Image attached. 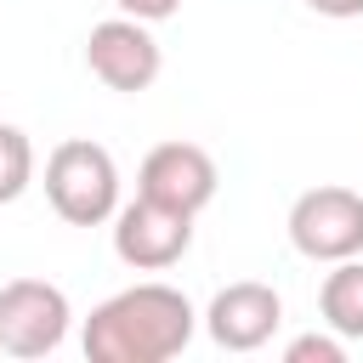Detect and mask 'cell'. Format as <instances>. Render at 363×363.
<instances>
[{
    "mask_svg": "<svg viewBox=\"0 0 363 363\" xmlns=\"http://www.w3.org/2000/svg\"><path fill=\"white\" fill-rule=\"evenodd\" d=\"M318 17H335V23H346V17H363V0H306Z\"/></svg>",
    "mask_w": 363,
    "mask_h": 363,
    "instance_id": "4fadbf2b",
    "label": "cell"
},
{
    "mask_svg": "<svg viewBox=\"0 0 363 363\" xmlns=\"http://www.w3.org/2000/svg\"><path fill=\"white\" fill-rule=\"evenodd\" d=\"M289 244L306 261H346L363 255V193L352 187H306L289 204Z\"/></svg>",
    "mask_w": 363,
    "mask_h": 363,
    "instance_id": "277c9868",
    "label": "cell"
},
{
    "mask_svg": "<svg viewBox=\"0 0 363 363\" xmlns=\"http://www.w3.org/2000/svg\"><path fill=\"white\" fill-rule=\"evenodd\" d=\"M318 312L340 340H363V261L357 255L335 261V272L318 289Z\"/></svg>",
    "mask_w": 363,
    "mask_h": 363,
    "instance_id": "9c48e42d",
    "label": "cell"
},
{
    "mask_svg": "<svg viewBox=\"0 0 363 363\" xmlns=\"http://www.w3.org/2000/svg\"><path fill=\"white\" fill-rule=\"evenodd\" d=\"M74 306L45 278H11L0 284V352L11 357H51L68 340Z\"/></svg>",
    "mask_w": 363,
    "mask_h": 363,
    "instance_id": "3957f363",
    "label": "cell"
},
{
    "mask_svg": "<svg viewBox=\"0 0 363 363\" xmlns=\"http://www.w3.org/2000/svg\"><path fill=\"white\" fill-rule=\"evenodd\" d=\"M284 323V295L261 278H238L227 289L210 295L204 306V329L221 352H261Z\"/></svg>",
    "mask_w": 363,
    "mask_h": 363,
    "instance_id": "52a82bcc",
    "label": "cell"
},
{
    "mask_svg": "<svg viewBox=\"0 0 363 363\" xmlns=\"http://www.w3.org/2000/svg\"><path fill=\"white\" fill-rule=\"evenodd\" d=\"M125 17H136V23H164V17H176L182 11V0H113Z\"/></svg>",
    "mask_w": 363,
    "mask_h": 363,
    "instance_id": "7c38bea8",
    "label": "cell"
},
{
    "mask_svg": "<svg viewBox=\"0 0 363 363\" xmlns=\"http://www.w3.org/2000/svg\"><path fill=\"white\" fill-rule=\"evenodd\" d=\"M193 329H199L193 301L176 284L147 278V284H130V289L108 295L102 306H91L79 346L91 363H170L187 352Z\"/></svg>",
    "mask_w": 363,
    "mask_h": 363,
    "instance_id": "6da1fadb",
    "label": "cell"
},
{
    "mask_svg": "<svg viewBox=\"0 0 363 363\" xmlns=\"http://www.w3.org/2000/svg\"><path fill=\"white\" fill-rule=\"evenodd\" d=\"M85 68L108 85V91H125V96H136V91H147L153 79H159V68H164V51H159V40H153V23H136V17H108V23H96L91 34H85Z\"/></svg>",
    "mask_w": 363,
    "mask_h": 363,
    "instance_id": "8992f818",
    "label": "cell"
},
{
    "mask_svg": "<svg viewBox=\"0 0 363 363\" xmlns=\"http://www.w3.org/2000/svg\"><path fill=\"white\" fill-rule=\"evenodd\" d=\"M45 199L68 227H102L119 210V164L102 142L68 136L45 153Z\"/></svg>",
    "mask_w": 363,
    "mask_h": 363,
    "instance_id": "7a4b0ae2",
    "label": "cell"
},
{
    "mask_svg": "<svg viewBox=\"0 0 363 363\" xmlns=\"http://www.w3.org/2000/svg\"><path fill=\"white\" fill-rule=\"evenodd\" d=\"M193 250V216L159 199H130L113 210V255L136 272H164Z\"/></svg>",
    "mask_w": 363,
    "mask_h": 363,
    "instance_id": "5b68a950",
    "label": "cell"
},
{
    "mask_svg": "<svg viewBox=\"0 0 363 363\" xmlns=\"http://www.w3.org/2000/svg\"><path fill=\"white\" fill-rule=\"evenodd\" d=\"M284 363H346V340L329 329V335H295L289 346H284Z\"/></svg>",
    "mask_w": 363,
    "mask_h": 363,
    "instance_id": "8fae6325",
    "label": "cell"
},
{
    "mask_svg": "<svg viewBox=\"0 0 363 363\" xmlns=\"http://www.w3.org/2000/svg\"><path fill=\"white\" fill-rule=\"evenodd\" d=\"M216 187H221L216 159H210L199 142H159V147L142 159V170H136V193H142V199H159V204L187 210V216H199V210L216 199Z\"/></svg>",
    "mask_w": 363,
    "mask_h": 363,
    "instance_id": "ba28073f",
    "label": "cell"
},
{
    "mask_svg": "<svg viewBox=\"0 0 363 363\" xmlns=\"http://www.w3.org/2000/svg\"><path fill=\"white\" fill-rule=\"evenodd\" d=\"M34 182V142L17 125H0V204H17Z\"/></svg>",
    "mask_w": 363,
    "mask_h": 363,
    "instance_id": "30bf717a",
    "label": "cell"
}]
</instances>
